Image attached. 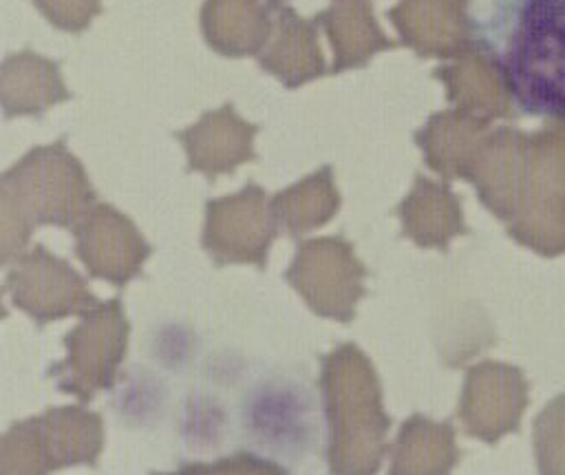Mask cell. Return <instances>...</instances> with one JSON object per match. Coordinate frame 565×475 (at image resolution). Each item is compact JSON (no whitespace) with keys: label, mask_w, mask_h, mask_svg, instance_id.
I'll return each mask as SVG.
<instances>
[{"label":"cell","mask_w":565,"mask_h":475,"mask_svg":"<svg viewBox=\"0 0 565 475\" xmlns=\"http://www.w3.org/2000/svg\"><path fill=\"white\" fill-rule=\"evenodd\" d=\"M479 40L523 110L565 117V0H494Z\"/></svg>","instance_id":"cell-1"}]
</instances>
